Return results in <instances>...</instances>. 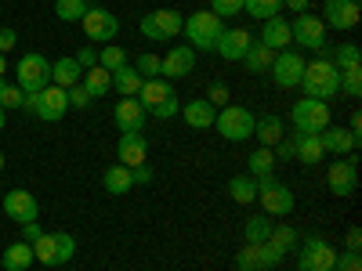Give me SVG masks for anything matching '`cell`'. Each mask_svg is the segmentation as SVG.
Returning a JSON list of instances; mask_svg holds the SVG:
<instances>
[{"label": "cell", "mask_w": 362, "mask_h": 271, "mask_svg": "<svg viewBox=\"0 0 362 271\" xmlns=\"http://www.w3.org/2000/svg\"><path fill=\"white\" fill-rule=\"evenodd\" d=\"M297 87L305 90V98L329 102L334 95H341V69L329 62V58H315V62H305V76H300Z\"/></svg>", "instance_id": "1"}, {"label": "cell", "mask_w": 362, "mask_h": 271, "mask_svg": "<svg viewBox=\"0 0 362 271\" xmlns=\"http://www.w3.org/2000/svg\"><path fill=\"white\" fill-rule=\"evenodd\" d=\"M181 33L189 37V47H192V51H214L218 37L225 33V22H221L214 11H196V15L185 18Z\"/></svg>", "instance_id": "2"}, {"label": "cell", "mask_w": 362, "mask_h": 271, "mask_svg": "<svg viewBox=\"0 0 362 271\" xmlns=\"http://www.w3.org/2000/svg\"><path fill=\"white\" fill-rule=\"evenodd\" d=\"M22 109H25V112H33L37 119H47V124H58V119H62V116L69 112V98H66V90H62V87L47 83L44 90H37V95H25Z\"/></svg>", "instance_id": "3"}, {"label": "cell", "mask_w": 362, "mask_h": 271, "mask_svg": "<svg viewBox=\"0 0 362 271\" xmlns=\"http://www.w3.org/2000/svg\"><path fill=\"white\" fill-rule=\"evenodd\" d=\"M15 76H18V90L22 95H37V90H44L51 83V62L40 54V51H29L18 58V66H15Z\"/></svg>", "instance_id": "4"}, {"label": "cell", "mask_w": 362, "mask_h": 271, "mask_svg": "<svg viewBox=\"0 0 362 271\" xmlns=\"http://www.w3.org/2000/svg\"><path fill=\"white\" fill-rule=\"evenodd\" d=\"M290 124L297 134H322L329 127V105L315 98H300L290 109Z\"/></svg>", "instance_id": "5"}, {"label": "cell", "mask_w": 362, "mask_h": 271, "mask_svg": "<svg viewBox=\"0 0 362 271\" xmlns=\"http://www.w3.org/2000/svg\"><path fill=\"white\" fill-rule=\"evenodd\" d=\"M214 127L225 141H247L254 138V112L243 105H221L214 116Z\"/></svg>", "instance_id": "6"}, {"label": "cell", "mask_w": 362, "mask_h": 271, "mask_svg": "<svg viewBox=\"0 0 362 271\" xmlns=\"http://www.w3.org/2000/svg\"><path fill=\"white\" fill-rule=\"evenodd\" d=\"M76 253V239L66 235V231H58V235H40L37 243H33V260L47 264V267H58V264H69Z\"/></svg>", "instance_id": "7"}, {"label": "cell", "mask_w": 362, "mask_h": 271, "mask_svg": "<svg viewBox=\"0 0 362 271\" xmlns=\"http://www.w3.org/2000/svg\"><path fill=\"white\" fill-rule=\"evenodd\" d=\"M257 181V199L264 206L268 217H286L293 210V192L286 185H279L276 174H264V177H254Z\"/></svg>", "instance_id": "8"}, {"label": "cell", "mask_w": 362, "mask_h": 271, "mask_svg": "<svg viewBox=\"0 0 362 271\" xmlns=\"http://www.w3.org/2000/svg\"><path fill=\"white\" fill-rule=\"evenodd\" d=\"M290 40H293L300 51H326V22H322L319 15L300 11V15L290 22Z\"/></svg>", "instance_id": "9"}, {"label": "cell", "mask_w": 362, "mask_h": 271, "mask_svg": "<svg viewBox=\"0 0 362 271\" xmlns=\"http://www.w3.org/2000/svg\"><path fill=\"white\" fill-rule=\"evenodd\" d=\"M337 264V250L326 243L322 235H308L300 243V253H297V271H334Z\"/></svg>", "instance_id": "10"}, {"label": "cell", "mask_w": 362, "mask_h": 271, "mask_svg": "<svg viewBox=\"0 0 362 271\" xmlns=\"http://www.w3.org/2000/svg\"><path fill=\"white\" fill-rule=\"evenodd\" d=\"M181 25H185V15H177V11H170V8L148 11V15H141V22H138V29H141L145 40H170V37L181 33Z\"/></svg>", "instance_id": "11"}, {"label": "cell", "mask_w": 362, "mask_h": 271, "mask_svg": "<svg viewBox=\"0 0 362 271\" xmlns=\"http://www.w3.org/2000/svg\"><path fill=\"white\" fill-rule=\"evenodd\" d=\"M326 188L334 195H341V199L358 188V159H355V152L351 156H337V163L326 170Z\"/></svg>", "instance_id": "12"}, {"label": "cell", "mask_w": 362, "mask_h": 271, "mask_svg": "<svg viewBox=\"0 0 362 271\" xmlns=\"http://www.w3.org/2000/svg\"><path fill=\"white\" fill-rule=\"evenodd\" d=\"M80 25H83L87 40H95V44H112L116 33H119V18L112 11H105V8H87Z\"/></svg>", "instance_id": "13"}, {"label": "cell", "mask_w": 362, "mask_h": 271, "mask_svg": "<svg viewBox=\"0 0 362 271\" xmlns=\"http://www.w3.org/2000/svg\"><path fill=\"white\" fill-rule=\"evenodd\" d=\"M268 73H272V80H276L283 90H293L300 83V76H305V54H300V51H279Z\"/></svg>", "instance_id": "14"}, {"label": "cell", "mask_w": 362, "mask_h": 271, "mask_svg": "<svg viewBox=\"0 0 362 271\" xmlns=\"http://www.w3.org/2000/svg\"><path fill=\"white\" fill-rule=\"evenodd\" d=\"M196 73V51L189 44H177L167 51V58H160V76L163 80H181Z\"/></svg>", "instance_id": "15"}, {"label": "cell", "mask_w": 362, "mask_h": 271, "mask_svg": "<svg viewBox=\"0 0 362 271\" xmlns=\"http://www.w3.org/2000/svg\"><path fill=\"white\" fill-rule=\"evenodd\" d=\"M319 18L326 22V29L334 25V29H344L348 33V29L358 25V0H326Z\"/></svg>", "instance_id": "16"}, {"label": "cell", "mask_w": 362, "mask_h": 271, "mask_svg": "<svg viewBox=\"0 0 362 271\" xmlns=\"http://www.w3.org/2000/svg\"><path fill=\"white\" fill-rule=\"evenodd\" d=\"M112 119H116L119 134H141V131H145L148 112L141 109V102H138V98H119V105L112 109Z\"/></svg>", "instance_id": "17"}, {"label": "cell", "mask_w": 362, "mask_h": 271, "mask_svg": "<svg viewBox=\"0 0 362 271\" xmlns=\"http://www.w3.org/2000/svg\"><path fill=\"white\" fill-rule=\"evenodd\" d=\"M4 214H8L15 224H29V221H37L40 206H37L33 192H25V188H11V192L4 195Z\"/></svg>", "instance_id": "18"}, {"label": "cell", "mask_w": 362, "mask_h": 271, "mask_svg": "<svg viewBox=\"0 0 362 271\" xmlns=\"http://www.w3.org/2000/svg\"><path fill=\"white\" fill-rule=\"evenodd\" d=\"M250 33L247 29H225V33L218 37V44H214V51L225 58V62H243V54L250 51Z\"/></svg>", "instance_id": "19"}, {"label": "cell", "mask_w": 362, "mask_h": 271, "mask_svg": "<svg viewBox=\"0 0 362 271\" xmlns=\"http://www.w3.org/2000/svg\"><path fill=\"white\" fill-rule=\"evenodd\" d=\"M185 124L192 127V131H210L214 127V116H218V109L210 105L206 98H192V102H185L181 105V112H177Z\"/></svg>", "instance_id": "20"}, {"label": "cell", "mask_w": 362, "mask_h": 271, "mask_svg": "<svg viewBox=\"0 0 362 271\" xmlns=\"http://www.w3.org/2000/svg\"><path fill=\"white\" fill-rule=\"evenodd\" d=\"M319 141H322L326 152H334V156H351L355 148H358V138L351 131H344V127H326L319 134Z\"/></svg>", "instance_id": "21"}, {"label": "cell", "mask_w": 362, "mask_h": 271, "mask_svg": "<svg viewBox=\"0 0 362 271\" xmlns=\"http://www.w3.org/2000/svg\"><path fill=\"white\" fill-rule=\"evenodd\" d=\"M145 156H148V141L141 134H124V138H119L116 159L124 167H138V163H145Z\"/></svg>", "instance_id": "22"}, {"label": "cell", "mask_w": 362, "mask_h": 271, "mask_svg": "<svg viewBox=\"0 0 362 271\" xmlns=\"http://www.w3.org/2000/svg\"><path fill=\"white\" fill-rule=\"evenodd\" d=\"M170 95H174L170 80L156 76V80H145V83H141V90H138V102H141V109H145V112H153V109H156V105H163Z\"/></svg>", "instance_id": "23"}, {"label": "cell", "mask_w": 362, "mask_h": 271, "mask_svg": "<svg viewBox=\"0 0 362 271\" xmlns=\"http://www.w3.org/2000/svg\"><path fill=\"white\" fill-rule=\"evenodd\" d=\"M261 44H264V47H272L276 54H279V51H286V47L293 44V40H290V22H283L279 15H276V18H268V22L261 25Z\"/></svg>", "instance_id": "24"}, {"label": "cell", "mask_w": 362, "mask_h": 271, "mask_svg": "<svg viewBox=\"0 0 362 271\" xmlns=\"http://www.w3.org/2000/svg\"><path fill=\"white\" fill-rule=\"evenodd\" d=\"M322 156H326V148H322L319 134H293V159H297V163L315 167Z\"/></svg>", "instance_id": "25"}, {"label": "cell", "mask_w": 362, "mask_h": 271, "mask_svg": "<svg viewBox=\"0 0 362 271\" xmlns=\"http://www.w3.org/2000/svg\"><path fill=\"white\" fill-rule=\"evenodd\" d=\"M80 80H83V69L76 66V58H73V54H66V58H58V62H51V83H54V87L69 90V87H76Z\"/></svg>", "instance_id": "26"}, {"label": "cell", "mask_w": 362, "mask_h": 271, "mask_svg": "<svg viewBox=\"0 0 362 271\" xmlns=\"http://www.w3.org/2000/svg\"><path fill=\"white\" fill-rule=\"evenodd\" d=\"M254 138H257L264 148H276V145L286 138V134H283V119L272 116V112H268V116H257V119H254Z\"/></svg>", "instance_id": "27"}, {"label": "cell", "mask_w": 362, "mask_h": 271, "mask_svg": "<svg viewBox=\"0 0 362 271\" xmlns=\"http://www.w3.org/2000/svg\"><path fill=\"white\" fill-rule=\"evenodd\" d=\"M102 185H105V192L109 195H127L131 188H134V177H131V167H109L105 174H102Z\"/></svg>", "instance_id": "28"}, {"label": "cell", "mask_w": 362, "mask_h": 271, "mask_svg": "<svg viewBox=\"0 0 362 271\" xmlns=\"http://www.w3.org/2000/svg\"><path fill=\"white\" fill-rule=\"evenodd\" d=\"M0 264H4V271H25L29 264H33V246L29 243H11L4 253H0Z\"/></svg>", "instance_id": "29"}, {"label": "cell", "mask_w": 362, "mask_h": 271, "mask_svg": "<svg viewBox=\"0 0 362 271\" xmlns=\"http://www.w3.org/2000/svg\"><path fill=\"white\" fill-rule=\"evenodd\" d=\"M80 83L87 87V95H90V98H105V95H109V87H112V73L102 69V66H95V69H87V73H83Z\"/></svg>", "instance_id": "30"}, {"label": "cell", "mask_w": 362, "mask_h": 271, "mask_svg": "<svg viewBox=\"0 0 362 271\" xmlns=\"http://www.w3.org/2000/svg\"><path fill=\"white\" fill-rule=\"evenodd\" d=\"M228 195H232L239 206H250V203L257 199V181H254L250 174H239V177H232V181H228Z\"/></svg>", "instance_id": "31"}, {"label": "cell", "mask_w": 362, "mask_h": 271, "mask_svg": "<svg viewBox=\"0 0 362 271\" xmlns=\"http://www.w3.org/2000/svg\"><path fill=\"white\" fill-rule=\"evenodd\" d=\"M272 62H276V51L264 47L261 40H257V44H250V51L243 54V66H247L250 73H268V69H272Z\"/></svg>", "instance_id": "32"}, {"label": "cell", "mask_w": 362, "mask_h": 271, "mask_svg": "<svg viewBox=\"0 0 362 271\" xmlns=\"http://www.w3.org/2000/svg\"><path fill=\"white\" fill-rule=\"evenodd\" d=\"M141 83H145V80L138 76V69H134V66H124V69H116V73H112V87H116L124 98H138Z\"/></svg>", "instance_id": "33"}, {"label": "cell", "mask_w": 362, "mask_h": 271, "mask_svg": "<svg viewBox=\"0 0 362 271\" xmlns=\"http://www.w3.org/2000/svg\"><path fill=\"white\" fill-rule=\"evenodd\" d=\"M272 228H276V224H272V217H268V214H257V217H250V221L243 224V239H247L250 246H261V243H268Z\"/></svg>", "instance_id": "34"}, {"label": "cell", "mask_w": 362, "mask_h": 271, "mask_svg": "<svg viewBox=\"0 0 362 271\" xmlns=\"http://www.w3.org/2000/svg\"><path fill=\"white\" fill-rule=\"evenodd\" d=\"M276 152L272 148H264V145H257L254 152H250V159H247V167H250V177H264V174H276Z\"/></svg>", "instance_id": "35"}, {"label": "cell", "mask_w": 362, "mask_h": 271, "mask_svg": "<svg viewBox=\"0 0 362 271\" xmlns=\"http://www.w3.org/2000/svg\"><path fill=\"white\" fill-rule=\"evenodd\" d=\"M243 11L261 18V22H268V18H276L283 11V0H243Z\"/></svg>", "instance_id": "36"}, {"label": "cell", "mask_w": 362, "mask_h": 271, "mask_svg": "<svg viewBox=\"0 0 362 271\" xmlns=\"http://www.w3.org/2000/svg\"><path fill=\"white\" fill-rule=\"evenodd\" d=\"M268 243L276 246L279 253H293L297 250V231L290 224H276V228H272V235H268Z\"/></svg>", "instance_id": "37"}, {"label": "cell", "mask_w": 362, "mask_h": 271, "mask_svg": "<svg viewBox=\"0 0 362 271\" xmlns=\"http://www.w3.org/2000/svg\"><path fill=\"white\" fill-rule=\"evenodd\" d=\"M98 66L109 69V73H116V69H124V66H131V62H127V51H124V47L105 44V51H98Z\"/></svg>", "instance_id": "38"}, {"label": "cell", "mask_w": 362, "mask_h": 271, "mask_svg": "<svg viewBox=\"0 0 362 271\" xmlns=\"http://www.w3.org/2000/svg\"><path fill=\"white\" fill-rule=\"evenodd\" d=\"M87 0H54V15L62 18V22H80L87 15Z\"/></svg>", "instance_id": "39"}, {"label": "cell", "mask_w": 362, "mask_h": 271, "mask_svg": "<svg viewBox=\"0 0 362 271\" xmlns=\"http://www.w3.org/2000/svg\"><path fill=\"white\" fill-rule=\"evenodd\" d=\"M341 90H344V95H351V98L362 95V69L358 66H344L341 69Z\"/></svg>", "instance_id": "40"}, {"label": "cell", "mask_w": 362, "mask_h": 271, "mask_svg": "<svg viewBox=\"0 0 362 271\" xmlns=\"http://www.w3.org/2000/svg\"><path fill=\"white\" fill-rule=\"evenodd\" d=\"M329 62H334L337 69L358 66V44H341V47H334V51H329Z\"/></svg>", "instance_id": "41"}, {"label": "cell", "mask_w": 362, "mask_h": 271, "mask_svg": "<svg viewBox=\"0 0 362 271\" xmlns=\"http://www.w3.org/2000/svg\"><path fill=\"white\" fill-rule=\"evenodd\" d=\"M206 11H214V15L225 22V18L243 15V0H210V8H206Z\"/></svg>", "instance_id": "42"}, {"label": "cell", "mask_w": 362, "mask_h": 271, "mask_svg": "<svg viewBox=\"0 0 362 271\" xmlns=\"http://www.w3.org/2000/svg\"><path fill=\"white\" fill-rule=\"evenodd\" d=\"M235 271H261V260H257V246H243L235 253Z\"/></svg>", "instance_id": "43"}, {"label": "cell", "mask_w": 362, "mask_h": 271, "mask_svg": "<svg viewBox=\"0 0 362 271\" xmlns=\"http://www.w3.org/2000/svg\"><path fill=\"white\" fill-rule=\"evenodd\" d=\"M134 69H138L141 80H156L160 76V58L156 54H138V66Z\"/></svg>", "instance_id": "44"}, {"label": "cell", "mask_w": 362, "mask_h": 271, "mask_svg": "<svg viewBox=\"0 0 362 271\" xmlns=\"http://www.w3.org/2000/svg\"><path fill=\"white\" fill-rule=\"evenodd\" d=\"M257 260H261V271H272V267L283 260V253L272 246V243H261V246H257Z\"/></svg>", "instance_id": "45"}, {"label": "cell", "mask_w": 362, "mask_h": 271, "mask_svg": "<svg viewBox=\"0 0 362 271\" xmlns=\"http://www.w3.org/2000/svg\"><path fill=\"white\" fill-rule=\"evenodd\" d=\"M66 98H69V109H87L90 102H95V98L87 95V87H83V83L69 87V90H66Z\"/></svg>", "instance_id": "46"}, {"label": "cell", "mask_w": 362, "mask_h": 271, "mask_svg": "<svg viewBox=\"0 0 362 271\" xmlns=\"http://www.w3.org/2000/svg\"><path fill=\"white\" fill-rule=\"evenodd\" d=\"M22 102H25V95H22L15 83H8L4 95H0V109H22Z\"/></svg>", "instance_id": "47"}, {"label": "cell", "mask_w": 362, "mask_h": 271, "mask_svg": "<svg viewBox=\"0 0 362 271\" xmlns=\"http://www.w3.org/2000/svg\"><path fill=\"white\" fill-rule=\"evenodd\" d=\"M177 112H181V102H177V98L170 95V98H167L163 105H156V109H153V112H148V116H156V119H174Z\"/></svg>", "instance_id": "48"}, {"label": "cell", "mask_w": 362, "mask_h": 271, "mask_svg": "<svg viewBox=\"0 0 362 271\" xmlns=\"http://www.w3.org/2000/svg\"><path fill=\"white\" fill-rule=\"evenodd\" d=\"M334 271H362V257L358 253H337V264H334Z\"/></svg>", "instance_id": "49"}, {"label": "cell", "mask_w": 362, "mask_h": 271, "mask_svg": "<svg viewBox=\"0 0 362 271\" xmlns=\"http://www.w3.org/2000/svg\"><path fill=\"white\" fill-rule=\"evenodd\" d=\"M73 58H76V66H80L83 73H87V69H95V66H98V51H95V47H80V51H76Z\"/></svg>", "instance_id": "50"}, {"label": "cell", "mask_w": 362, "mask_h": 271, "mask_svg": "<svg viewBox=\"0 0 362 271\" xmlns=\"http://www.w3.org/2000/svg\"><path fill=\"white\" fill-rule=\"evenodd\" d=\"M206 102L214 105V109L228 105V87H225V83H210V90H206Z\"/></svg>", "instance_id": "51"}, {"label": "cell", "mask_w": 362, "mask_h": 271, "mask_svg": "<svg viewBox=\"0 0 362 271\" xmlns=\"http://www.w3.org/2000/svg\"><path fill=\"white\" fill-rule=\"evenodd\" d=\"M15 44H18V33H15L11 25H4V29H0V54H4V51H15Z\"/></svg>", "instance_id": "52"}, {"label": "cell", "mask_w": 362, "mask_h": 271, "mask_svg": "<svg viewBox=\"0 0 362 271\" xmlns=\"http://www.w3.org/2000/svg\"><path fill=\"white\" fill-rule=\"evenodd\" d=\"M40 235H44V228H40L37 221H29V224H22V243H29V246H33V243H37Z\"/></svg>", "instance_id": "53"}, {"label": "cell", "mask_w": 362, "mask_h": 271, "mask_svg": "<svg viewBox=\"0 0 362 271\" xmlns=\"http://www.w3.org/2000/svg\"><path fill=\"white\" fill-rule=\"evenodd\" d=\"M272 152H276V159H283V163H286V159H293V138H283L276 148H272Z\"/></svg>", "instance_id": "54"}, {"label": "cell", "mask_w": 362, "mask_h": 271, "mask_svg": "<svg viewBox=\"0 0 362 271\" xmlns=\"http://www.w3.org/2000/svg\"><path fill=\"white\" fill-rule=\"evenodd\" d=\"M131 177H134V185H148V181H153V170H148L145 163H138V167H131Z\"/></svg>", "instance_id": "55"}, {"label": "cell", "mask_w": 362, "mask_h": 271, "mask_svg": "<svg viewBox=\"0 0 362 271\" xmlns=\"http://www.w3.org/2000/svg\"><path fill=\"white\" fill-rule=\"evenodd\" d=\"M344 246H348V253H358V250H362V231H358V228H348Z\"/></svg>", "instance_id": "56"}, {"label": "cell", "mask_w": 362, "mask_h": 271, "mask_svg": "<svg viewBox=\"0 0 362 271\" xmlns=\"http://www.w3.org/2000/svg\"><path fill=\"white\" fill-rule=\"evenodd\" d=\"M308 4H312V0H283V8H290L293 15H300V11H308Z\"/></svg>", "instance_id": "57"}, {"label": "cell", "mask_w": 362, "mask_h": 271, "mask_svg": "<svg viewBox=\"0 0 362 271\" xmlns=\"http://www.w3.org/2000/svg\"><path fill=\"white\" fill-rule=\"evenodd\" d=\"M348 131H351L355 138H362V116H358V112L351 116V127H348Z\"/></svg>", "instance_id": "58"}, {"label": "cell", "mask_w": 362, "mask_h": 271, "mask_svg": "<svg viewBox=\"0 0 362 271\" xmlns=\"http://www.w3.org/2000/svg\"><path fill=\"white\" fill-rule=\"evenodd\" d=\"M4 73H8V58L0 54V80H4Z\"/></svg>", "instance_id": "59"}, {"label": "cell", "mask_w": 362, "mask_h": 271, "mask_svg": "<svg viewBox=\"0 0 362 271\" xmlns=\"http://www.w3.org/2000/svg\"><path fill=\"white\" fill-rule=\"evenodd\" d=\"M4 124H8V109H0V131H4Z\"/></svg>", "instance_id": "60"}, {"label": "cell", "mask_w": 362, "mask_h": 271, "mask_svg": "<svg viewBox=\"0 0 362 271\" xmlns=\"http://www.w3.org/2000/svg\"><path fill=\"white\" fill-rule=\"evenodd\" d=\"M4 87H8V83H4V80H0V95H4Z\"/></svg>", "instance_id": "61"}, {"label": "cell", "mask_w": 362, "mask_h": 271, "mask_svg": "<svg viewBox=\"0 0 362 271\" xmlns=\"http://www.w3.org/2000/svg\"><path fill=\"white\" fill-rule=\"evenodd\" d=\"M0 170H4V152H0Z\"/></svg>", "instance_id": "62"}]
</instances>
